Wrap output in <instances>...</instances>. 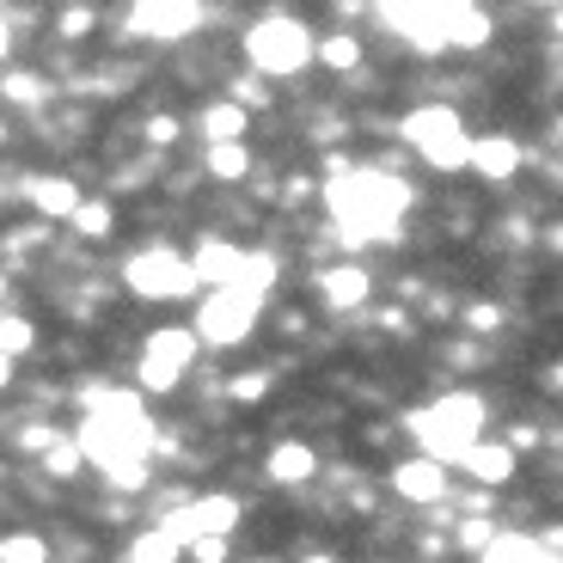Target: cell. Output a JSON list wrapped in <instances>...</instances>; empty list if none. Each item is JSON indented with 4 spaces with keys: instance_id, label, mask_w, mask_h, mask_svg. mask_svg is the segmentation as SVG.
I'll return each instance as SVG.
<instances>
[{
    "instance_id": "cell-1",
    "label": "cell",
    "mask_w": 563,
    "mask_h": 563,
    "mask_svg": "<svg viewBox=\"0 0 563 563\" xmlns=\"http://www.w3.org/2000/svg\"><path fill=\"white\" fill-rule=\"evenodd\" d=\"M74 441H80L86 465H99L104 478H117V472L147 465V453H154V422H147L135 393H104V386H92Z\"/></svg>"
},
{
    "instance_id": "cell-2",
    "label": "cell",
    "mask_w": 563,
    "mask_h": 563,
    "mask_svg": "<svg viewBox=\"0 0 563 563\" xmlns=\"http://www.w3.org/2000/svg\"><path fill=\"white\" fill-rule=\"evenodd\" d=\"M410 209V184L380 166H355L343 178H324V214L338 221L350 245L362 240H398V221Z\"/></svg>"
},
{
    "instance_id": "cell-3",
    "label": "cell",
    "mask_w": 563,
    "mask_h": 563,
    "mask_svg": "<svg viewBox=\"0 0 563 563\" xmlns=\"http://www.w3.org/2000/svg\"><path fill=\"white\" fill-rule=\"evenodd\" d=\"M398 43H410L417 56H441V49H484L490 43V13L472 0H386L374 7Z\"/></svg>"
},
{
    "instance_id": "cell-4",
    "label": "cell",
    "mask_w": 563,
    "mask_h": 563,
    "mask_svg": "<svg viewBox=\"0 0 563 563\" xmlns=\"http://www.w3.org/2000/svg\"><path fill=\"white\" fill-rule=\"evenodd\" d=\"M484 398L478 393H441L435 405H417L405 410V429L410 441L422 448V460H435V465H460L465 453L484 441Z\"/></svg>"
},
{
    "instance_id": "cell-5",
    "label": "cell",
    "mask_w": 563,
    "mask_h": 563,
    "mask_svg": "<svg viewBox=\"0 0 563 563\" xmlns=\"http://www.w3.org/2000/svg\"><path fill=\"white\" fill-rule=\"evenodd\" d=\"M398 135L417 147V159L429 172H472V135H465L453 104H417V111H405Z\"/></svg>"
},
{
    "instance_id": "cell-6",
    "label": "cell",
    "mask_w": 563,
    "mask_h": 563,
    "mask_svg": "<svg viewBox=\"0 0 563 563\" xmlns=\"http://www.w3.org/2000/svg\"><path fill=\"white\" fill-rule=\"evenodd\" d=\"M245 62L269 80H288V74H307V62H319V37H312L300 19L269 13L245 31Z\"/></svg>"
},
{
    "instance_id": "cell-7",
    "label": "cell",
    "mask_w": 563,
    "mask_h": 563,
    "mask_svg": "<svg viewBox=\"0 0 563 563\" xmlns=\"http://www.w3.org/2000/svg\"><path fill=\"white\" fill-rule=\"evenodd\" d=\"M123 288L135 300H190L202 282H197V269H190V257L154 245V252H135L123 264Z\"/></svg>"
},
{
    "instance_id": "cell-8",
    "label": "cell",
    "mask_w": 563,
    "mask_h": 563,
    "mask_svg": "<svg viewBox=\"0 0 563 563\" xmlns=\"http://www.w3.org/2000/svg\"><path fill=\"white\" fill-rule=\"evenodd\" d=\"M240 515H245L240 496L214 490V496H184L178 508H166V515H159V527H166L184 551H190V545H202V539H233Z\"/></svg>"
},
{
    "instance_id": "cell-9",
    "label": "cell",
    "mask_w": 563,
    "mask_h": 563,
    "mask_svg": "<svg viewBox=\"0 0 563 563\" xmlns=\"http://www.w3.org/2000/svg\"><path fill=\"white\" fill-rule=\"evenodd\" d=\"M257 312H264V300H252L245 288H214V295H202L190 331L202 343H214V350H233V343H245L257 331Z\"/></svg>"
},
{
    "instance_id": "cell-10",
    "label": "cell",
    "mask_w": 563,
    "mask_h": 563,
    "mask_svg": "<svg viewBox=\"0 0 563 563\" xmlns=\"http://www.w3.org/2000/svg\"><path fill=\"white\" fill-rule=\"evenodd\" d=\"M190 362H197V331H184V324L154 331V338L141 343V362H135L141 393H172L190 374Z\"/></svg>"
},
{
    "instance_id": "cell-11",
    "label": "cell",
    "mask_w": 563,
    "mask_h": 563,
    "mask_svg": "<svg viewBox=\"0 0 563 563\" xmlns=\"http://www.w3.org/2000/svg\"><path fill=\"white\" fill-rule=\"evenodd\" d=\"M202 19L209 13H202L197 0H141V7H129V31L147 43H184Z\"/></svg>"
},
{
    "instance_id": "cell-12",
    "label": "cell",
    "mask_w": 563,
    "mask_h": 563,
    "mask_svg": "<svg viewBox=\"0 0 563 563\" xmlns=\"http://www.w3.org/2000/svg\"><path fill=\"white\" fill-rule=\"evenodd\" d=\"M393 490L405 496V503H422V508H435V503H448V490H453V478H448V465H435V460H398L393 465Z\"/></svg>"
},
{
    "instance_id": "cell-13",
    "label": "cell",
    "mask_w": 563,
    "mask_h": 563,
    "mask_svg": "<svg viewBox=\"0 0 563 563\" xmlns=\"http://www.w3.org/2000/svg\"><path fill=\"white\" fill-rule=\"evenodd\" d=\"M25 202L43 214V221H74L80 214V184L74 178H56V172H37V178H25Z\"/></svg>"
},
{
    "instance_id": "cell-14",
    "label": "cell",
    "mask_w": 563,
    "mask_h": 563,
    "mask_svg": "<svg viewBox=\"0 0 563 563\" xmlns=\"http://www.w3.org/2000/svg\"><path fill=\"white\" fill-rule=\"evenodd\" d=\"M367 295H374V276H367L362 264H331V269H319V300H324L331 312L367 307Z\"/></svg>"
},
{
    "instance_id": "cell-15",
    "label": "cell",
    "mask_w": 563,
    "mask_h": 563,
    "mask_svg": "<svg viewBox=\"0 0 563 563\" xmlns=\"http://www.w3.org/2000/svg\"><path fill=\"white\" fill-rule=\"evenodd\" d=\"M190 269H197V282H209V295H214V288H240L245 252H240V245H227V240H202L197 257H190Z\"/></svg>"
},
{
    "instance_id": "cell-16",
    "label": "cell",
    "mask_w": 563,
    "mask_h": 563,
    "mask_svg": "<svg viewBox=\"0 0 563 563\" xmlns=\"http://www.w3.org/2000/svg\"><path fill=\"white\" fill-rule=\"evenodd\" d=\"M312 472H319V453L307 448V441H276L264 460V478L282 484V490H300V484H312Z\"/></svg>"
},
{
    "instance_id": "cell-17",
    "label": "cell",
    "mask_w": 563,
    "mask_h": 563,
    "mask_svg": "<svg viewBox=\"0 0 563 563\" xmlns=\"http://www.w3.org/2000/svg\"><path fill=\"white\" fill-rule=\"evenodd\" d=\"M472 172L490 184H508L521 172V141L515 135H472Z\"/></svg>"
},
{
    "instance_id": "cell-18",
    "label": "cell",
    "mask_w": 563,
    "mask_h": 563,
    "mask_svg": "<svg viewBox=\"0 0 563 563\" xmlns=\"http://www.w3.org/2000/svg\"><path fill=\"white\" fill-rule=\"evenodd\" d=\"M465 472H472V478L484 484V490H503L508 478H515V465H521V453L508 448V441H478V448L465 453Z\"/></svg>"
},
{
    "instance_id": "cell-19",
    "label": "cell",
    "mask_w": 563,
    "mask_h": 563,
    "mask_svg": "<svg viewBox=\"0 0 563 563\" xmlns=\"http://www.w3.org/2000/svg\"><path fill=\"white\" fill-rule=\"evenodd\" d=\"M245 123H252V111H240L233 99L202 104V111H197V129H202L209 147H233V141H245Z\"/></svg>"
},
{
    "instance_id": "cell-20",
    "label": "cell",
    "mask_w": 563,
    "mask_h": 563,
    "mask_svg": "<svg viewBox=\"0 0 563 563\" xmlns=\"http://www.w3.org/2000/svg\"><path fill=\"white\" fill-rule=\"evenodd\" d=\"M129 563H184V545L154 521V527H141V533H135V545H129Z\"/></svg>"
},
{
    "instance_id": "cell-21",
    "label": "cell",
    "mask_w": 563,
    "mask_h": 563,
    "mask_svg": "<svg viewBox=\"0 0 563 563\" xmlns=\"http://www.w3.org/2000/svg\"><path fill=\"white\" fill-rule=\"evenodd\" d=\"M478 563H558V558H551V551L539 545V539H527V533H503Z\"/></svg>"
},
{
    "instance_id": "cell-22",
    "label": "cell",
    "mask_w": 563,
    "mask_h": 563,
    "mask_svg": "<svg viewBox=\"0 0 563 563\" xmlns=\"http://www.w3.org/2000/svg\"><path fill=\"white\" fill-rule=\"evenodd\" d=\"M319 62L331 74L362 68V37H355V31H324V37H319Z\"/></svg>"
},
{
    "instance_id": "cell-23",
    "label": "cell",
    "mask_w": 563,
    "mask_h": 563,
    "mask_svg": "<svg viewBox=\"0 0 563 563\" xmlns=\"http://www.w3.org/2000/svg\"><path fill=\"white\" fill-rule=\"evenodd\" d=\"M276 276H282L276 252H245V276H240V288H245L252 300H269V288H276Z\"/></svg>"
},
{
    "instance_id": "cell-24",
    "label": "cell",
    "mask_w": 563,
    "mask_h": 563,
    "mask_svg": "<svg viewBox=\"0 0 563 563\" xmlns=\"http://www.w3.org/2000/svg\"><path fill=\"white\" fill-rule=\"evenodd\" d=\"M202 166H209V178L240 184L245 172H252V154H245V141H233V147H209V154H202Z\"/></svg>"
},
{
    "instance_id": "cell-25",
    "label": "cell",
    "mask_w": 563,
    "mask_h": 563,
    "mask_svg": "<svg viewBox=\"0 0 563 563\" xmlns=\"http://www.w3.org/2000/svg\"><path fill=\"white\" fill-rule=\"evenodd\" d=\"M37 350V324L31 319H19V312H0V355H31Z\"/></svg>"
},
{
    "instance_id": "cell-26",
    "label": "cell",
    "mask_w": 563,
    "mask_h": 563,
    "mask_svg": "<svg viewBox=\"0 0 563 563\" xmlns=\"http://www.w3.org/2000/svg\"><path fill=\"white\" fill-rule=\"evenodd\" d=\"M68 227L80 233V240H111L117 214H111V202H80V214H74Z\"/></svg>"
},
{
    "instance_id": "cell-27",
    "label": "cell",
    "mask_w": 563,
    "mask_h": 563,
    "mask_svg": "<svg viewBox=\"0 0 563 563\" xmlns=\"http://www.w3.org/2000/svg\"><path fill=\"white\" fill-rule=\"evenodd\" d=\"M0 563H49V545L37 533H7L0 539Z\"/></svg>"
},
{
    "instance_id": "cell-28",
    "label": "cell",
    "mask_w": 563,
    "mask_h": 563,
    "mask_svg": "<svg viewBox=\"0 0 563 563\" xmlns=\"http://www.w3.org/2000/svg\"><path fill=\"white\" fill-rule=\"evenodd\" d=\"M0 92H7L13 104H43V99H49V80H37V74L19 68V74H7V80H0Z\"/></svg>"
},
{
    "instance_id": "cell-29",
    "label": "cell",
    "mask_w": 563,
    "mask_h": 563,
    "mask_svg": "<svg viewBox=\"0 0 563 563\" xmlns=\"http://www.w3.org/2000/svg\"><path fill=\"white\" fill-rule=\"evenodd\" d=\"M80 465H86L80 441H56V448L43 453V472H49V478H74V472H80Z\"/></svg>"
},
{
    "instance_id": "cell-30",
    "label": "cell",
    "mask_w": 563,
    "mask_h": 563,
    "mask_svg": "<svg viewBox=\"0 0 563 563\" xmlns=\"http://www.w3.org/2000/svg\"><path fill=\"white\" fill-rule=\"evenodd\" d=\"M496 539H503V527H496V521H484V515H478V521H460V545L472 551V558H484V551H490Z\"/></svg>"
},
{
    "instance_id": "cell-31",
    "label": "cell",
    "mask_w": 563,
    "mask_h": 563,
    "mask_svg": "<svg viewBox=\"0 0 563 563\" xmlns=\"http://www.w3.org/2000/svg\"><path fill=\"white\" fill-rule=\"evenodd\" d=\"M227 393H233V405H257V398L269 393V374H264V367H257V374H233Z\"/></svg>"
},
{
    "instance_id": "cell-32",
    "label": "cell",
    "mask_w": 563,
    "mask_h": 563,
    "mask_svg": "<svg viewBox=\"0 0 563 563\" xmlns=\"http://www.w3.org/2000/svg\"><path fill=\"white\" fill-rule=\"evenodd\" d=\"M465 331H478V338L503 331V307H490V300H478V307H465Z\"/></svg>"
},
{
    "instance_id": "cell-33",
    "label": "cell",
    "mask_w": 563,
    "mask_h": 563,
    "mask_svg": "<svg viewBox=\"0 0 563 563\" xmlns=\"http://www.w3.org/2000/svg\"><path fill=\"white\" fill-rule=\"evenodd\" d=\"M56 429H49V422H31V429H19V448H31V453H49L56 448Z\"/></svg>"
},
{
    "instance_id": "cell-34",
    "label": "cell",
    "mask_w": 563,
    "mask_h": 563,
    "mask_svg": "<svg viewBox=\"0 0 563 563\" xmlns=\"http://www.w3.org/2000/svg\"><path fill=\"white\" fill-rule=\"evenodd\" d=\"M233 104H240V111H252V104H269V92L257 80H233Z\"/></svg>"
},
{
    "instance_id": "cell-35",
    "label": "cell",
    "mask_w": 563,
    "mask_h": 563,
    "mask_svg": "<svg viewBox=\"0 0 563 563\" xmlns=\"http://www.w3.org/2000/svg\"><path fill=\"white\" fill-rule=\"evenodd\" d=\"M92 19H99V13H92V7H68V13H62V19H56V25H62V31H68V37H80V31H86V25H92Z\"/></svg>"
},
{
    "instance_id": "cell-36",
    "label": "cell",
    "mask_w": 563,
    "mask_h": 563,
    "mask_svg": "<svg viewBox=\"0 0 563 563\" xmlns=\"http://www.w3.org/2000/svg\"><path fill=\"white\" fill-rule=\"evenodd\" d=\"M147 141L172 147V141H178V117H154V123H147Z\"/></svg>"
},
{
    "instance_id": "cell-37",
    "label": "cell",
    "mask_w": 563,
    "mask_h": 563,
    "mask_svg": "<svg viewBox=\"0 0 563 563\" xmlns=\"http://www.w3.org/2000/svg\"><path fill=\"white\" fill-rule=\"evenodd\" d=\"M190 558L197 563H227V539H202V545H190Z\"/></svg>"
},
{
    "instance_id": "cell-38",
    "label": "cell",
    "mask_w": 563,
    "mask_h": 563,
    "mask_svg": "<svg viewBox=\"0 0 563 563\" xmlns=\"http://www.w3.org/2000/svg\"><path fill=\"white\" fill-rule=\"evenodd\" d=\"M13 386V355H0V393Z\"/></svg>"
},
{
    "instance_id": "cell-39",
    "label": "cell",
    "mask_w": 563,
    "mask_h": 563,
    "mask_svg": "<svg viewBox=\"0 0 563 563\" xmlns=\"http://www.w3.org/2000/svg\"><path fill=\"white\" fill-rule=\"evenodd\" d=\"M545 386H558V393H563V362H558V367H551V374H545Z\"/></svg>"
},
{
    "instance_id": "cell-40",
    "label": "cell",
    "mask_w": 563,
    "mask_h": 563,
    "mask_svg": "<svg viewBox=\"0 0 563 563\" xmlns=\"http://www.w3.org/2000/svg\"><path fill=\"white\" fill-rule=\"evenodd\" d=\"M300 563H338V558H331V551H312V558H300Z\"/></svg>"
},
{
    "instance_id": "cell-41",
    "label": "cell",
    "mask_w": 563,
    "mask_h": 563,
    "mask_svg": "<svg viewBox=\"0 0 563 563\" xmlns=\"http://www.w3.org/2000/svg\"><path fill=\"white\" fill-rule=\"evenodd\" d=\"M545 240H551V245H558V252H563V227H551V233H545Z\"/></svg>"
},
{
    "instance_id": "cell-42",
    "label": "cell",
    "mask_w": 563,
    "mask_h": 563,
    "mask_svg": "<svg viewBox=\"0 0 563 563\" xmlns=\"http://www.w3.org/2000/svg\"><path fill=\"white\" fill-rule=\"evenodd\" d=\"M0 56H7V19H0Z\"/></svg>"
},
{
    "instance_id": "cell-43",
    "label": "cell",
    "mask_w": 563,
    "mask_h": 563,
    "mask_svg": "<svg viewBox=\"0 0 563 563\" xmlns=\"http://www.w3.org/2000/svg\"><path fill=\"white\" fill-rule=\"evenodd\" d=\"M0 300H7V276H0Z\"/></svg>"
},
{
    "instance_id": "cell-44",
    "label": "cell",
    "mask_w": 563,
    "mask_h": 563,
    "mask_svg": "<svg viewBox=\"0 0 563 563\" xmlns=\"http://www.w3.org/2000/svg\"><path fill=\"white\" fill-rule=\"evenodd\" d=\"M558 31H563V7H558Z\"/></svg>"
},
{
    "instance_id": "cell-45",
    "label": "cell",
    "mask_w": 563,
    "mask_h": 563,
    "mask_svg": "<svg viewBox=\"0 0 563 563\" xmlns=\"http://www.w3.org/2000/svg\"><path fill=\"white\" fill-rule=\"evenodd\" d=\"M0 141H7V123H0Z\"/></svg>"
}]
</instances>
